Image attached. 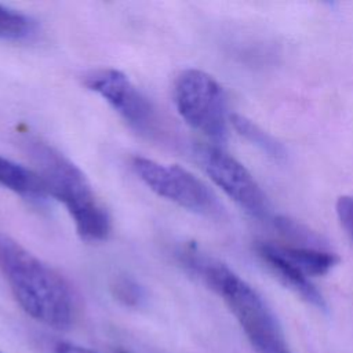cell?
Masks as SVG:
<instances>
[{"label": "cell", "instance_id": "obj_1", "mask_svg": "<svg viewBox=\"0 0 353 353\" xmlns=\"http://www.w3.org/2000/svg\"><path fill=\"white\" fill-rule=\"evenodd\" d=\"M178 256L223 299L256 353H292L277 316L252 285L194 247L182 248Z\"/></svg>", "mask_w": 353, "mask_h": 353}, {"label": "cell", "instance_id": "obj_2", "mask_svg": "<svg viewBox=\"0 0 353 353\" xmlns=\"http://www.w3.org/2000/svg\"><path fill=\"white\" fill-rule=\"evenodd\" d=\"M0 269L21 309L54 330H68L74 317L69 284L50 265L14 239L0 234Z\"/></svg>", "mask_w": 353, "mask_h": 353}, {"label": "cell", "instance_id": "obj_3", "mask_svg": "<svg viewBox=\"0 0 353 353\" xmlns=\"http://www.w3.org/2000/svg\"><path fill=\"white\" fill-rule=\"evenodd\" d=\"M25 145L48 196L65 205L77 234L90 243L105 240L112 228L110 216L84 172L65 154L40 139H26Z\"/></svg>", "mask_w": 353, "mask_h": 353}, {"label": "cell", "instance_id": "obj_4", "mask_svg": "<svg viewBox=\"0 0 353 353\" xmlns=\"http://www.w3.org/2000/svg\"><path fill=\"white\" fill-rule=\"evenodd\" d=\"M174 102L179 116L192 128L211 141L223 143L228 138V105L223 88L208 73L186 69L174 83Z\"/></svg>", "mask_w": 353, "mask_h": 353}, {"label": "cell", "instance_id": "obj_5", "mask_svg": "<svg viewBox=\"0 0 353 353\" xmlns=\"http://www.w3.org/2000/svg\"><path fill=\"white\" fill-rule=\"evenodd\" d=\"M132 168L157 196L207 218L225 216V208L215 193L186 168L141 156L132 159Z\"/></svg>", "mask_w": 353, "mask_h": 353}, {"label": "cell", "instance_id": "obj_6", "mask_svg": "<svg viewBox=\"0 0 353 353\" xmlns=\"http://www.w3.org/2000/svg\"><path fill=\"white\" fill-rule=\"evenodd\" d=\"M196 154L207 175L239 207L259 221L272 218L270 203L250 171L218 145H201Z\"/></svg>", "mask_w": 353, "mask_h": 353}, {"label": "cell", "instance_id": "obj_7", "mask_svg": "<svg viewBox=\"0 0 353 353\" xmlns=\"http://www.w3.org/2000/svg\"><path fill=\"white\" fill-rule=\"evenodd\" d=\"M84 84L105 99L137 131L149 134L154 130L156 109L123 72L112 68L97 69L85 74Z\"/></svg>", "mask_w": 353, "mask_h": 353}, {"label": "cell", "instance_id": "obj_8", "mask_svg": "<svg viewBox=\"0 0 353 353\" xmlns=\"http://www.w3.org/2000/svg\"><path fill=\"white\" fill-rule=\"evenodd\" d=\"M255 250L261 259L266 263V266L283 285H285L301 299L317 307L319 310L327 309V303L321 292L302 270H299L295 265H292L287 258L281 255L277 245L270 243H258L255 245Z\"/></svg>", "mask_w": 353, "mask_h": 353}, {"label": "cell", "instance_id": "obj_9", "mask_svg": "<svg viewBox=\"0 0 353 353\" xmlns=\"http://www.w3.org/2000/svg\"><path fill=\"white\" fill-rule=\"evenodd\" d=\"M0 186L23 199L44 200L48 196L47 188L36 170L28 168L17 161L0 156Z\"/></svg>", "mask_w": 353, "mask_h": 353}, {"label": "cell", "instance_id": "obj_10", "mask_svg": "<svg viewBox=\"0 0 353 353\" xmlns=\"http://www.w3.org/2000/svg\"><path fill=\"white\" fill-rule=\"evenodd\" d=\"M277 248L284 258L302 270L307 277L327 274L339 262L336 254L313 245H277Z\"/></svg>", "mask_w": 353, "mask_h": 353}, {"label": "cell", "instance_id": "obj_11", "mask_svg": "<svg viewBox=\"0 0 353 353\" xmlns=\"http://www.w3.org/2000/svg\"><path fill=\"white\" fill-rule=\"evenodd\" d=\"M230 123L241 137H244L248 142L259 148L268 156L273 157L274 160L285 159L287 152L284 146L254 121L240 114H230Z\"/></svg>", "mask_w": 353, "mask_h": 353}, {"label": "cell", "instance_id": "obj_12", "mask_svg": "<svg viewBox=\"0 0 353 353\" xmlns=\"http://www.w3.org/2000/svg\"><path fill=\"white\" fill-rule=\"evenodd\" d=\"M34 21L23 12L0 4V40H25L34 33Z\"/></svg>", "mask_w": 353, "mask_h": 353}, {"label": "cell", "instance_id": "obj_13", "mask_svg": "<svg viewBox=\"0 0 353 353\" xmlns=\"http://www.w3.org/2000/svg\"><path fill=\"white\" fill-rule=\"evenodd\" d=\"M112 294L123 305L138 307L146 299V292L143 287L128 276H117L112 281Z\"/></svg>", "mask_w": 353, "mask_h": 353}, {"label": "cell", "instance_id": "obj_14", "mask_svg": "<svg viewBox=\"0 0 353 353\" xmlns=\"http://www.w3.org/2000/svg\"><path fill=\"white\" fill-rule=\"evenodd\" d=\"M335 211L341 226L353 241V196H341L336 200Z\"/></svg>", "mask_w": 353, "mask_h": 353}, {"label": "cell", "instance_id": "obj_15", "mask_svg": "<svg viewBox=\"0 0 353 353\" xmlns=\"http://www.w3.org/2000/svg\"><path fill=\"white\" fill-rule=\"evenodd\" d=\"M52 353H97V352L72 342H58L54 346Z\"/></svg>", "mask_w": 353, "mask_h": 353}, {"label": "cell", "instance_id": "obj_16", "mask_svg": "<svg viewBox=\"0 0 353 353\" xmlns=\"http://www.w3.org/2000/svg\"><path fill=\"white\" fill-rule=\"evenodd\" d=\"M117 353H128V352H125V350H119Z\"/></svg>", "mask_w": 353, "mask_h": 353}, {"label": "cell", "instance_id": "obj_17", "mask_svg": "<svg viewBox=\"0 0 353 353\" xmlns=\"http://www.w3.org/2000/svg\"><path fill=\"white\" fill-rule=\"evenodd\" d=\"M0 353H3V352H0Z\"/></svg>", "mask_w": 353, "mask_h": 353}]
</instances>
